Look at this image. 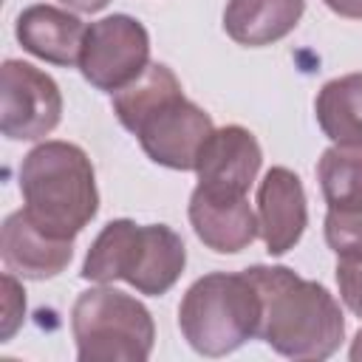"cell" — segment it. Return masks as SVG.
<instances>
[{
	"instance_id": "1",
	"label": "cell",
	"mask_w": 362,
	"mask_h": 362,
	"mask_svg": "<svg viewBox=\"0 0 362 362\" xmlns=\"http://www.w3.org/2000/svg\"><path fill=\"white\" fill-rule=\"evenodd\" d=\"M260 291L263 314L257 337L286 359L320 362L337 354L345 339V317L337 297L317 280L288 266L243 269Z\"/></svg>"
},
{
	"instance_id": "2",
	"label": "cell",
	"mask_w": 362,
	"mask_h": 362,
	"mask_svg": "<svg viewBox=\"0 0 362 362\" xmlns=\"http://www.w3.org/2000/svg\"><path fill=\"white\" fill-rule=\"evenodd\" d=\"M23 209L51 235L74 240L99 212L96 173L74 141L48 139L31 147L20 164Z\"/></svg>"
},
{
	"instance_id": "3",
	"label": "cell",
	"mask_w": 362,
	"mask_h": 362,
	"mask_svg": "<svg viewBox=\"0 0 362 362\" xmlns=\"http://www.w3.org/2000/svg\"><path fill=\"white\" fill-rule=\"evenodd\" d=\"M184 266L187 246L167 223L141 226L130 218H116L93 238L79 274L90 283L124 280L139 294L158 297L178 283Z\"/></svg>"
},
{
	"instance_id": "4",
	"label": "cell",
	"mask_w": 362,
	"mask_h": 362,
	"mask_svg": "<svg viewBox=\"0 0 362 362\" xmlns=\"http://www.w3.org/2000/svg\"><path fill=\"white\" fill-rule=\"evenodd\" d=\"M260 291L246 272H209L181 297L178 328L201 356H226L260 328Z\"/></svg>"
},
{
	"instance_id": "5",
	"label": "cell",
	"mask_w": 362,
	"mask_h": 362,
	"mask_svg": "<svg viewBox=\"0 0 362 362\" xmlns=\"http://www.w3.org/2000/svg\"><path fill=\"white\" fill-rule=\"evenodd\" d=\"M71 334L79 362H144L156 345L147 305L110 283L82 291L71 308Z\"/></svg>"
},
{
	"instance_id": "6",
	"label": "cell",
	"mask_w": 362,
	"mask_h": 362,
	"mask_svg": "<svg viewBox=\"0 0 362 362\" xmlns=\"http://www.w3.org/2000/svg\"><path fill=\"white\" fill-rule=\"evenodd\" d=\"M150 65V34L130 14H107L88 25L79 54L82 76L105 93H116Z\"/></svg>"
},
{
	"instance_id": "7",
	"label": "cell",
	"mask_w": 362,
	"mask_h": 362,
	"mask_svg": "<svg viewBox=\"0 0 362 362\" xmlns=\"http://www.w3.org/2000/svg\"><path fill=\"white\" fill-rule=\"evenodd\" d=\"M59 119V85L31 62L6 59L0 68V133L11 141H37L45 139Z\"/></svg>"
},
{
	"instance_id": "8",
	"label": "cell",
	"mask_w": 362,
	"mask_h": 362,
	"mask_svg": "<svg viewBox=\"0 0 362 362\" xmlns=\"http://www.w3.org/2000/svg\"><path fill=\"white\" fill-rule=\"evenodd\" d=\"M212 116L181 93L156 107L150 116H144L133 136L139 139L150 161L187 173L195 170L198 153L212 136Z\"/></svg>"
},
{
	"instance_id": "9",
	"label": "cell",
	"mask_w": 362,
	"mask_h": 362,
	"mask_svg": "<svg viewBox=\"0 0 362 362\" xmlns=\"http://www.w3.org/2000/svg\"><path fill=\"white\" fill-rule=\"evenodd\" d=\"M263 164V150L252 130L243 124L215 127L204 141L195 175L198 187L215 195H246Z\"/></svg>"
},
{
	"instance_id": "10",
	"label": "cell",
	"mask_w": 362,
	"mask_h": 362,
	"mask_svg": "<svg viewBox=\"0 0 362 362\" xmlns=\"http://www.w3.org/2000/svg\"><path fill=\"white\" fill-rule=\"evenodd\" d=\"M308 226L305 189L294 170L272 167L257 184V229L266 252L280 257L294 249Z\"/></svg>"
},
{
	"instance_id": "11",
	"label": "cell",
	"mask_w": 362,
	"mask_h": 362,
	"mask_svg": "<svg viewBox=\"0 0 362 362\" xmlns=\"http://www.w3.org/2000/svg\"><path fill=\"white\" fill-rule=\"evenodd\" d=\"M0 257L17 277L51 280L68 269L74 257V240L51 235L25 209H17L3 221Z\"/></svg>"
},
{
	"instance_id": "12",
	"label": "cell",
	"mask_w": 362,
	"mask_h": 362,
	"mask_svg": "<svg viewBox=\"0 0 362 362\" xmlns=\"http://www.w3.org/2000/svg\"><path fill=\"white\" fill-rule=\"evenodd\" d=\"M187 215L198 240L218 255L243 252L260 235L257 215L252 212L246 195H215L195 187Z\"/></svg>"
},
{
	"instance_id": "13",
	"label": "cell",
	"mask_w": 362,
	"mask_h": 362,
	"mask_svg": "<svg viewBox=\"0 0 362 362\" xmlns=\"http://www.w3.org/2000/svg\"><path fill=\"white\" fill-rule=\"evenodd\" d=\"M85 31L88 25L76 14L48 3H34L23 8L14 23V37L23 51L59 68L79 65Z\"/></svg>"
},
{
	"instance_id": "14",
	"label": "cell",
	"mask_w": 362,
	"mask_h": 362,
	"mask_svg": "<svg viewBox=\"0 0 362 362\" xmlns=\"http://www.w3.org/2000/svg\"><path fill=\"white\" fill-rule=\"evenodd\" d=\"M305 11V0H229L223 31L246 48L274 45L288 37Z\"/></svg>"
},
{
	"instance_id": "15",
	"label": "cell",
	"mask_w": 362,
	"mask_h": 362,
	"mask_svg": "<svg viewBox=\"0 0 362 362\" xmlns=\"http://www.w3.org/2000/svg\"><path fill=\"white\" fill-rule=\"evenodd\" d=\"M314 113L334 144H362V71L328 79L314 99Z\"/></svg>"
},
{
	"instance_id": "16",
	"label": "cell",
	"mask_w": 362,
	"mask_h": 362,
	"mask_svg": "<svg viewBox=\"0 0 362 362\" xmlns=\"http://www.w3.org/2000/svg\"><path fill=\"white\" fill-rule=\"evenodd\" d=\"M181 93L184 90H181V82L173 74V68H167L164 62H150L139 79H133L130 85H124L122 90H116L110 96H113L116 119L122 122L124 130L133 133L144 116H150L156 107H161L164 102H170Z\"/></svg>"
},
{
	"instance_id": "17",
	"label": "cell",
	"mask_w": 362,
	"mask_h": 362,
	"mask_svg": "<svg viewBox=\"0 0 362 362\" xmlns=\"http://www.w3.org/2000/svg\"><path fill=\"white\" fill-rule=\"evenodd\" d=\"M317 181L328 209H362V144H334L317 161Z\"/></svg>"
},
{
	"instance_id": "18",
	"label": "cell",
	"mask_w": 362,
	"mask_h": 362,
	"mask_svg": "<svg viewBox=\"0 0 362 362\" xmlns=\"http://www.w3.org/2000/svg\"><path fill=\"white\" fill-rule=\"evenodd\" d=\"M325 243L334 255L362 252V209H354V212L328 209L325 212Z\"/></svg>"
},
{
	"instance_id": "19",
	"label": "cell",
	"mask_w": 362,
	"mask_h": 362,
	"mask_svg": "<svg viewBox=\"0 0 362 362\" xmlns=\"http://www.w3.org/2000/svg\"><path fill=\"white\" fill-rule=\"evenodd\" d=\"M337 286L348 311L362 320V252L337 255Z\"/></svg>"
},
{
	"instance_id": "20",
	"label": "cell",
	"mask_w": 362,
	"mask_h": 362,
	"mask_svg": "<svg viewBox=\"0 0 362 362\" xmlns=\"http://www.w3.org/2000/svg\"><path fill=\"white\" fill-rule=\"evenodd\" d=\"M25 317V291L17 283L14 272L6 269L3 274V322H0V342H8Z\"/></svg>"
},
{
	"instance_id": "21",
	"label": "cell",
	"mask_w": 362,
	"mask_h": 362,
	"mask_svg": "<svg viewBox=\"0 0 362 362\" xmlns=\"http://www.w3.org/2000/svg\"><path fill=\"white\" fill-rule=\"evenodd\" d=\"M322 3L345 20H362V0H322Z\"/></svg>"
},
{
	"instance_id": "22",
	"label": "cell",
	"mask_w": 362,
	"mask_h": 362,
	"mask_svg": "<svg viewBox=\"0 0 362 362\" xmlns=\"http://www.w3.org/2000/svg\"><path fill=\"white\" fill-rule=\"evenodd\" d=\"M65 8H74V11H79V14H96V11H102L110 0H59Z\"/></svg>"
},
{
	"instance_id": "23",
	"label": "cell",
	"mask_w": 362,
	"mask_h": 362,
	"mask_svg": "<svg viewBox=\"0 0 362 362\" xmlns=\"http://www.w3.org/2000/svg\"><path fill=\"white\" fill-rule=\"evenodd\" d=\"M348 356H351L354 362H362V328L356 331V337H354V342H351V351H348Z\"/></svg>"
}]
</instances>
